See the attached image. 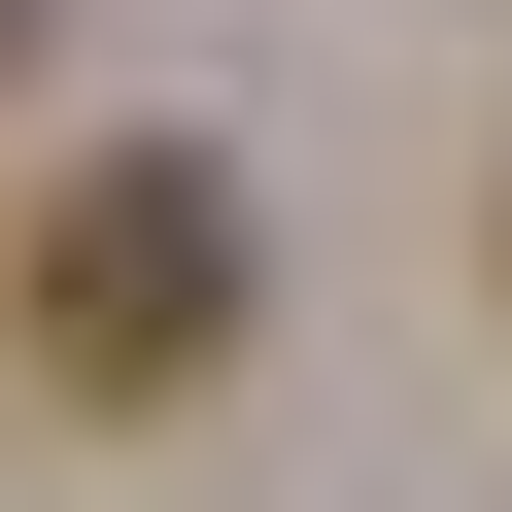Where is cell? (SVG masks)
Returning a JSON list of instances; mask_svg holds the SVG:
<instances>
[{
  "label": "cell",
  "instance_id": "6da1fadb",
  "mask_svg": "<svg viewBox=\"0 0 512 512\" xmlns=\"http://www.w3.org/2000/svg\"><path fill=\"white\" fill-rule=\"evenodd\" d=\"M0 342H35L69 410H171V376H239V171H205V137H103V171H35V239H0Z\"/></svg>",
  "mask_w": 512,
  "mask_h": 512
}]
</instances>
